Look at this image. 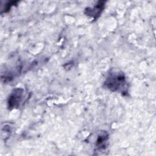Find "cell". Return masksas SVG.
<instances>
[{
    "instance_id": "4",
    "label": "cell",
    "mask_w": 156,
    "mask_h": 156,
    "mask_svg": "<svg viewBox=\"0 0 156 156\" xmlns=\"http://www.w3.org/2000/svg\"><path fill=\"white\" fill-rule=\"evenodd\" d=\"M108 140V134L107 132H104L101 133L97 138L96 146L98 149H103L106 146V142Z\"/></svg>"
},
{
    "instance_id": "2",
    "label": "cell",
    "mask_w": 156,
    "mask_h": 156,
    "mask_svg": "<svg viewBox=\"0 0 156 156\" xmlns=\"http://www.w3.org/2000/svg\"><path fill=\"white\" fill-rule=\"evenodd\" d=\"M24 90L22 88H16L14 89L9 96L8 99V107L10 109L17 108L23 100Z\"/></svg>"
},
{
    "instance_id": "3",
    "label": "cell",
    "mask_w": 156,
    "mask_h": 156,
    "mask_svg": "<svg viewBox=\"0 0 156 156\" xmlns=\"http://www.w3.org/2000/svg\"><path fill=\"white\" fill-rule=\"evenodd\" d=\"M105 1L98 2L93 7H88L85 9V13L94 19H96L101 13L104 7Z\"/></svg>"
},
{
    "instance_id": "1",
    "label": "cell",
    "mask_w": 156,
    "mask_h": 156,
    "mask_svg": "<svg viewBox=\"0 0 156 156\" xmlns=\"http://www.w3.org/2000/svg\"><path fill=\"white\" fill-rule=\"evenodd\" d=\"M105 87L112 91L126 93L127 82L122 73L113 72L110 73L105 82Z\"/></svg>"
}]
</instances>
